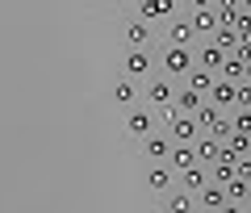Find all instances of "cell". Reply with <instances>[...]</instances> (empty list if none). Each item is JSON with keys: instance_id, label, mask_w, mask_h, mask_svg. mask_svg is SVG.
Listing matches in <instances>:
<instances>
[{"instance_id": "25", "label": "cell", "mask_w": 251, "mask_h": 213, "mask_svg": "<svg viewBox=\"0 0 251 213\" xmlns=\"http://www.w3.org/2000/svg\"><path fill=\"white\" fill-rule=\"evenodd\" d=\"M113 100H117V105H130V100H134V84H130V80H117L113 84Z\"/></svg>"}, {"instance_id": "28", "label": "cell", "mask_w": 251, "mask_h": 213, "mask_svg": "<svg viewBox=\"0 0 251 213\" xmlns=\"http://www.w3.org/2000/svg\"><path fill=\"white\" fill-rule=\"evenodd\" d=\"M234 109H251V84H239V92H234Z\"/></svg>"}, {"instance_id": "22", "label": "cell", "mask_w": 251, "mask_h": 213, "mask_svg": "<svg viewBox=\"0 0 251 213\" xmlns=\"http://www.w3.org/2000/svg\"><path fill=\"white\" fill-rule=\"evenodd\" d=\"M247 188H251V184H247V180H239V176H234V180H230V184H226V196H230V201H234V205H247Z\"/></svg>"}, {"instance_id": "5", "label": "cell", "mask_w": 251, "mask_h": 213, "mask_svg": "<svg viewBox=\"0 0 251 213\" xmlns=\"http://www.w3.org/2000/svg\"><path fill=\"white\" fill-rule=\"evenodd\" d=\"M226 59H230V54H226L222 46L209 38V42H201V63H197V67H205V71H222V67H226Z\"/></svg>"}, {"instance_id": "7", "label": "cell", "mask_w": 251, "mask_h": 213, "mask_svg": "<svg viewBox=\"0 0 251 213\" xmlns=\"http://www.w3.org/2000/svg\"><path fill=\"white\" fill-rule=\"evenodd\" d=\"M176 0H143L138 4V21H155V17H172Z\"/></svg>"}, {"instance_id": "31", "label": "cell", "mask_w": 251, "mask_h": 213, "mask_svg": "<svg viewBox=\"0 0 251 213\" xmlns=\"http://www.w3.org/2000/svg\"><path fill=\"white\" fill-rule=\"evenodd\" d=\"M218 0H193V9H214Z\"/></svg>"}, {"instance_id": "26", "label": "cell", "mask_w": 251, "mask_h": 213, "mask_svg": "<svg viewBox=\"0 0 251 213\" xmlns=\"http://www.w3.org/2000/svg\"><path fill=\"white\" fill-rule=\"evenodd\" d=\"M197 121H201V125H209V130H214V125L222 121V109H218V105H201V113H197Z\"/></svg>"}, {"instance_id": "17", "label": "cell", "mask_w": 251, "mask_h": 213, "mask_svg": "<svg viewBox=\"0 0 251 213\" xmlns=\"http://www.w3.org/2000/svg\"><path fill=\"white\" fill-rule=\"evenodd\" d=\"M214 71H205V67H193V71H188V88H193V92H205V88H214Z\"/></svg>"}, {"instance_id": "29", "label": "cell", "mask_w": 251, "mask_h": 213, "mask_svg": "<svg viewBox=\"0 0 251 213\" xmlns=\"http://www.w3.org/2000/svg\"><path fill=\"white\" fill-rule=\"evenodd\" d=\"M234 176H239V180H247V184H251V159H239V163H234Z\"/></svg>"}, {"instance_id": "13", "label": "cell", "mask_w": 251, "mask_h": 213, "mask_svg": "<svg viewBox=\"0 0 251 213\" xmlns=\"http://www.w3.org/2000/svg\"><path fill=\"white\" fill-rule=\"evenodd\" d=\"M147 96H151V105L168 109L172 105V80H168V75H163V80H151V84H147Z\"/></svg>"}, {"instance_id": "35", "label": "cell", "mask_w": 251, "mask_h": 213, "mask_svg": "<svg viewBox=\"0 0 251 213\" xmlns=\"http://www.w3.org/2000/svg\"><path fill=\"white\" fill-rule=\"evenodd\" d=\"M247 159H251V155H247Z\"/></svg>"}, {"instance_id": "16", "label": "cell", "mask_w": 251, "mask_h": 213, "mask_svg": "<svg viewBox=\"0 0 251 213\" xmlns=\"http://www.w3.org/2000/svg\"><path fill=\"white\" fill-rule=\"evenodd\" d=\"M218 75H222V80H230V84H243V80H247V63H243L239 54H230V59H226V67L218 71Z\"/></svg>"}, {"instance_id": "34", "label": "cell", "mask_w": 251, "mask_h": 213, "mask_svg": "<svg viewBox=\"0 0 251 213\" xmlns=\"http://www.w3.org/2000/svg\"><path fill=\"white\" fill-rule=\"evenodd\" d=\"M247 209H251V188H247Z\"/></svg>"}, {"instance_id": "10", "label": "cell", "mask_w": 251, "mask_h": 213, "mask_svg": "<svg viewBox=\"0 0 251 213\" xmlns=\"http://www.w3.org/2000/svg\"><path fill=\"white\" fill-rule=\"evenodd\" d=\"M147 71H151V54H147L143 46H134V50L126 54V75L134 80V75H147Z\"/></svg>"}, {"instance_id": "12", "label": "cell", "mask_w": 251, "mask_h": 213, "mask_svg": "<svg viewBox=\"0 0 251 213\" xmlns=\"http://www.w3.org/2000/svg\"><path fill=\"white\" fill-rule=\"evenodd\" d=\"M234 92H239V84H230V80H218L214 88H209V105H218V109H230L234 105Z\"/></svg>"}, {"instance_id": "30", "label": "cell", "mask_w": 251, "mask_h": 213, "mask_svg": "<svg viewBox=\"0 0 251 213\" xmlns=\"http://www.w3.org/2000/svg\"><path fill=\"white\" fill-rule=\"evenodd\" d=\"M222 213H251V209H247V205H234V201H226V209H222Z\"/></svg>"}, {"instance_id": "20", "label": "cell", "mask_w": 251, "mask_h": 213, "mask_svg": "<svg viewBox=\"0 0 251 213\" xmlns=\"http://www.w3.org/2000/svg\"><path fill=\"white\" fill-rule=\"evenodd\" d=\"M126 125H130V134H138V138H147V134H151V113H130L126 117Z\"/></svg>"}, {"instance_id": "18", "label": "cell", "mask_w": 251, "mask_h": 213, "mask_svg": "<svg viewBox=\"0 0 251 213\" xmlns=\"http://www.w3.org/2000/svg\"><path fill=\"white\" fill-rule=\"evenodd\" d=\"M126 42H130V46H147V42H151V25H147V21H130Z\"/></svg>"}, {"instance_id": "11", "label": "cell", "mask_w": 251, "mask_h": 213, "mask_svg": "<svg viewBox=\"0 0 251 213\" xmlns=\"http://www.w3.org/2000/svg\"><path fill=\"white\" fill-rule=\"evenodd\" d=\"M193 38H197L193 21H172V29H168V46H193Z\"/></svg>"}, {"instance_id": "4", "label": "cell", "mask_w": 251, "mask_h": 213, "mask_svg": "<svg viewBox=\"0 0 251 213\" xmlns=\"http://www.w3.org/2000/svg\"><path fill=\"white\" fill-rule=\"evenodd\" d=\"M201 209H205V213H222L226 209V201H230V196H226V188L222 184H214V180H209V184L205 188H201Z\"/></svg>"}, {"instance_id": "27", "label": "cell", "mask_w": 251, "mask_h": 213, "mask_svg": "<svg viewBox=\"0 0 251 213\" xmlns=\"http://www.w3.org/2000/svg\"><path fill=\"white\" fill-rule=\"evenodd\" d=\"M234 130L251 134V109H234Z\"/></svg>"}, {"instance_id": "2", "label": "cell", "mask_w": 251, "mask_h": 213, "mask_svg": "<svg viewBox=\"0 0 251 213\" xmlns=\"http://www.w3.org/2000/svg\"><path fill=\"white\" fill-rule=\"evenodd\" d=\"M193 67H197L193 63V46H168V54H163V75H188Z\"/></svg>"}, {"instance_id": "3", "label": "cell", "mask_w": 251, "mask_h": 213, "mask_svg": "<svg viewBox=\"0 0 251 213\" xmlns=\"http://www.w3.org/2000/svg\"><path fill=\"white\" fill-rule=\"evenodd\" d=\"M143 151L151 155V163H168L172 159V134H147Z\"/></svg>"}, {"instance_id": "1", "label": "cell", "mask_w": 251, "mask_h": 213, "mask_svg": "<svg viewBox=\"0 0 251 213\" xmlns=\"http://www.w3.org/2000/svg\"><path fill=\"white\" fill-rule=\"evenodd\" d=\"M197 117L193 113H172L168 117V134H172V142H180V146H193L197 142Z\"/></svg>"}, {"instance_id": "6", "label": "cell", "mask_w": 251, "mask_h": 213, "mask_svg": "<svg viewBox=\"0 0 251 213\" xmlns=\"http://www.w3.org/2000/svg\"><path fill=\"white\" fill-rule=\"evenodd\" d=\"M193 29H197L201 38H214L218 29H222V21H218V9H197V13H193Z\"/></svg>"}, {"instance_id": "8", "label": "cell", "mask_w": 251, "mask_h": 213, "mask_svg": "<svg viewBox=\"0 0 251 213\" xmlns=\"http://www.w3.org/2000/svg\"><path fill=\"white\" fill-rule=\"evenodd\" d=\"M172 163H151V171H147V188H155V192H168L172 188Z\"/></svg>"}, {"instance_id": "19", "label": "cell", "mask_w": 251, "mask_h": 213, "mask_svg": "<svg viewBox=\"0 0 251 213\" xmlns=\"http://www.w3.org/2000/svg\"><path fill=\"white\" fill-rule=\"evenodd\" d=\"M176 109H180V113H193V117H197V113H201V92L184 88V92L176 96Z\"/></svg>"}, {"instance_id": "14", "label": "cell", "mask_w": 251, "mask_h": 213, "mask_svg": "<svg viewBox=\"0 0 251 213\" xmlns=\"http://www.w3.org/2000/svg\"><path fill=\"white\" fill-rule=\"evenodd\" d=\"M180 184H184V192L197 196L201 188L209 184V171H205V167H188V171H180Z\"/></svg>"}, {"instance_id": "21", "label": "cell", "mask_w": 251, "mask_h": 213, "mask_svg": "<svg viewBox=\"0 0 251 213\" xmlns=\"http://www.w3.org/2000/svg\"><path fill=\"white\" fill-rule=\"evenodd\" d=\"M168 213H193V192H184V188L172 192L168 196Z\"/></svg>"}, {"instance_id": "24", "label": "cell", "mask_w": 251, "mask_h": 213, "mask_svg": "<svg viewBox=\"0 0 251 213\" xmlns=\"http://www.w3.org/2000/svg\"><path fill=\"white\" fill-rule=\"evenodd\" d=\"M209 180H214V184H230L234 180V163H214V167H209Z\"/></svg>"}, {"instance_id": "33", "label": "cell", "mask_w": 251, "mask_h": 213, "mask_svg": "<svg viewBox=\"0 0 251 213\" xmlns=\"http://www.w3.org/2000/svg\"><path fill=\"white\" fill-rule=\"evenodd\" d=\"M243 84H251V63H247V80H243Z\"/></svg>"}, {"instance_id": "9", "label": "cell", "mask_w": 251, "mask_h": 213, "mask_svg": "<svg viewBox=\"0 0 251 213\" xmlns=\"http://www.w3.org/2000/svg\"><path fill=\"white\" fill-rule=\"evenodd\" d=\"M172 171H188V167H197V146H180V142H176V146H172Z\"/></svg>"}, {"instance_id": "32", "label": "cell", "mask_w": 251, "mask_h": 213, "mask_svg": "<svg viewBox=\"0 0 251 213\" xmlns=\"http://www.w3.org/2000/svg\"><path fill=\"white\" fill-rule=\"evenodd\" d=\"M239 4H243V13H251V0H239Z\"/></svg>"}, {"instance_id": "15", "label": "cell", "mask_w": 251, "mask_h": 213, "mask_svg": "<svg viewBox=\"0 0 251 213\" xmlns=\"http://www.w3.org/2000/svg\"><path fill=\"white\" fill-rule=\"evenodd\" d=\"M193 146H197V159L201 163H218V155H222V142H218L214 134H209V138H197Z\"/></svg>"}, {"instance_id": "23", "label": "cell", "mask_w": 251, "mask_h": 213, "mask_svg": "<svg viewBox=\"0 0 251 213\" xmlns=\"http://www.w3.org/2000/svg\"><path fill=\"white\" fill-rule=\"evenodd\" d=\"M214 42H218V46H222V50H226V54H234V50H239V34H234V29H226V25H222V29H218V34H214Z\"/></svg>"}]
</instances>
